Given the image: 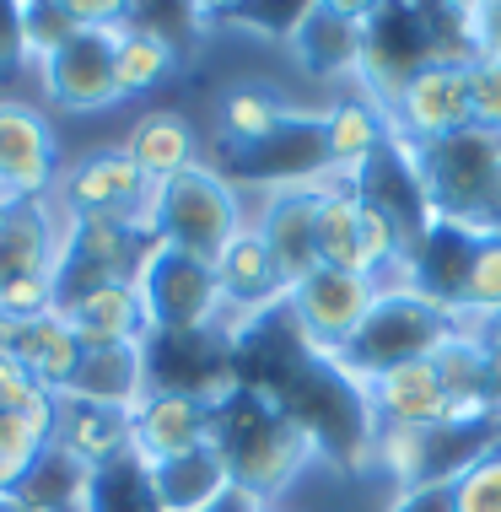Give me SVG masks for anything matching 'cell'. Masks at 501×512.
I'll return each mask as SVG.
<instances>
[{
  "label": "cell",
  "mask_w": 501,
  "mask_h": 512,
  "mask_svg": "<svg viewBox=\"0 0 501 512\" xmlns=\"http://www.w3.org/2000/svg\"><path fill=\"white\" fill-rule=\"evenodd\" d=\"M151 195L146 173L130 162L124 146H97L87 157L65 162L60 184H54V205L71 221H124V227L151 232Z\"/></svg>",
  "instance_id": "cell-8"
},
{
  "label": "cell",
  "mask_w": 501,
  "mask_h": 512,
  "mask_svg": "<svg viewBox=\"0 0 501 512\" xmlns=\"http://www.w3.org/2000/svg\"><path fill=\"white\" fill-rule=\"evenodd\" d=\"M458 329H464V318L437 308L431 297L410 292V286H383L378 302L361 318V329L345 340V351L334 356V367L367 389L372 378H383V372H394V367L431 362Z\"/></svg>",
  "instance_id": "cell-3"
},
{
  "label": "cell",
  "mask_w": 501,
  "mask_h": 512,
  "mask_svg": "<svg viewBox=\"0 0 501 512\" xmlns=\"http://www.w3.org/2000/svg\"><path fill=\"white\" fill-rule=\"evenodd\" d=\"M65 324L76 329L81 351H103V345H141L151 340L146 329V308H141V292H135V281H108L87 292L81 302L60 313Z\"/></svg>",
  "instance_id": "cell-22"
},
{
  "label": "cell",
  "mask_w": 501,
  "mask_h": 512,
  "mask_svg": "<svg viewBox=\"0 0 501 512\" xmlns=\"http://www.w3.org/2000/svg\"><path fill=\"white\" fill-rule=\"evenodd\" d=\"M76 512H162V507H157V496H151L146 464L130 453V459H119L108 469H92Z\"/></svg>",
  "instance_id": "cell-29"
},
{
  "label": "cell",
  "mask_w": 501,
  "mask_h": 512,
  "mask_svg": "<svg viewBox=\"0 0 501 512\" xmlns=\"http://www.w3.org/2000/svg\"><path fill=\"white\" fill-rule=\"evenodd\" d=\"M453 507L458 512H501V448L485 453V459L453 486Z\"/></svg>",
  "instance_id": "cell-34"
},
{
  "label": "cell",
  "mask_w": 501,
  "mask_h": 512,
  "mask_svg": "<svg viewBox=\"0 0 501 512\" xmlns=\"http://www.w3.org/2000/svg\"><path fill=\"white\" fill-rule=\"evenodd\" d=\"M324 141H329V157H334V178L361 168L367 157H378V151L394 141V124H388V108L372 103L367 92L361 98H345L324 108Z\"/></svg>",
  "instance_id": "cell-26"
},
{
  "label": "cell",
  "mask_w": 501,
  "mask_h": 512,
  "mask_svg": "<svg viewBox=\"0 0 501 512\" xmlns=\"http://www.w3.org/2000/svg\"><path fill=\"white\" fill-rule=\"evenodd\" d=\"M469 11V49L475 60H501V0H480Z\"/></svg>",
  "instance_id": "cell-35"
},
{
  "label": "cell",
  "mask_w": 501,
  "mask_h": 512,
  "mask_svg": "<svg viewBox=\"0 0 501 512\" xmlns=\"http://www.w3.org/2000/svg\"><path fill=\"white\" fill-rule=\"evenodd\" d=\"M367 405H372V415H378V426H442V421H458L437 362H410V367H394V372H383V378H372L367 383Z\"/></svg>",
  "instance_id": "cell-20"
},
{
  "label": "cell",
  "mask_w": 501,
  "mask_h": 512,
  "mask_svg": "<svg viewBox=\"0 0 501 512\" xmlns=\"http://www.w3.org/2000/svg\"><path fill=\"white\" fill-rule=\"evenodd\" d=\"M475 329H480V335L491 340V345H501V318H485V324H475Z\"/></svg>",
  "instance_id": "cell-40"
},
{
  "label": "cell",
  "mask_w": 501,
  "mask_h": 512,
  "mask_svg": "<svg viewBox=\"0 0 501 512\" xmlns=\"http://www.w3.org/2000/svg\"><path fill=\"white\" fill-rule=\"evenodd\" d=\"M491 415H496V426H501V399H496V410H491Z\"/></svg>",
  "instance_id": "cell-42"
},
{
  "label": "cell",
  "mask_w": 501,
  "mask_h": 512,
  "mask_svg": "<svg viewBox=\"0 0 501 512\" xmlns=\"http://www.w3.org/2000/svg\"><path fill=\"white\" fill-rule=\"evenodd\" d=\"M340 178L356 189L361 205H372V211L383 216V227L394 232L399 265H405L415 248H421V238L431 232V221H437L431 195H426V184H421V168H415V146L388 141L378 157H367L361 168L340 173Z\"/></svg>",
  "instance_id": "cell-10"
},
{
  "label": "cell",
  "mask_w": 501,
  "mask_h": 512,
  "mask_svg": "<svg viewBox=\"0 0 501 512\" xmlns=\"http://www.w3.org/2000/svg\"><path fill=\"white\" fill-rule=\"evenodd\" d=\"M178 71V44L162 27L124 22L119 27V49H114V76H119V103L124 98H146L151 87H162Z\"/></svg>",
  "instance_id": "cell-27"
},
{
  "label": "cell",
  "mask_w": 501,
  "mask_h": 512,
  "mask_svg": "<svg viewBox=\"0 0 501 512\" xmlns=\"http://www.w3.org/2000/svg\"><path fill=\"white\" fill-rule=\"evenodd\" d=\"M60 313L54 308V275H11L0 281V318H17V324H33V318Z\"/></svg>",
  "instance_id": "cell-32"
},
{
  "label": "cell",
  "mask_w": 501,
  "mask_h": 512,
  "mask_svg": "<svg viewBox=\"0 0 501 512\" xmlns=\"http://www.w3.org/2000/svg\"><path fill=\"white\" fill-rule=\"evenodd\" d=\"M501 448L496 415L475 421H442V426H378L372 459L405 486H458L485 453Z\"/></svg>",
  "instance_id": "cell-6"
},
{
  "label": "cell",
  "mask_w": 501,
  "mask_h": 512,
  "mask_svg": "<svg viewBox=\"0 0 501 512\" xmlns=\"http://www.w3.org/2000/svg\"><path fill=\"white\" fill-rule=\"evenodd\" d=\"M211 442V405L189 394L151 389L141 405L130 410V453L141 464H162L178 453H194Z\"/></svg>",
  "instance_id": "cell-18"
},
{
  "label": "cell",
  "mask_w": 501,
  "mask_h": 512,
  "mask_svg": "<svg viewBox=\"0 0 501 512\" xmlns=\"http://www.w3.org/2000/svg\"><path fill=\"white\" fill-rule=\"evenodd\" d=\"M211 442L221 448V459L232 469V486L254 502L281 496L291 480L302 475L318 448L297 421L281 410V399L259 383H238L227 399L211 405Z\"/></svg>",
  "instance_id": "cell-1"
},
{
  "label": "cell",
  "mask_w": 501,
  "mask_h": 512,
  "mask_svg": "<svg viewBox=\"0 0 501 512\" xmlns=\"http://www.w3.org/2000/svg\"><path fill=\"white\" fill-rule=\"evenodd\" d=\"M388 124H394V141H405V146H431V141H448V135L469 130V60L426 65L388 103Z\"/></svg>",
  "instance_id": "cell-15"
},
{
  "label": "cell",
  "mask_w": 501,
  "mask_h": 512,
  "mask_svg": "<svg viewBox=\"0 0 501 512\" xmlns=\"http://www.w3.org/2000/svg\"><path fill=\"white\" fill-rule=\"evenodd\" d=\"M469 124L501 141V60H469Z\"/></svg>",
  "instance_id": "cell-33"
},
{
  "label": "cell",
  "mask_w": 501,
  "mask_h": 512,
  "mask_svg": "<svg viewBox=\"0 0 501 512\" xmlns=\"http://www.w3.org/2000/svg\"><path fill=\"white\" fill-rule=\"evenodd\" d=\"M11 211H17V200H6V195H0V232H6V221H11Z\"/></svg>",
  "instance_id": "cell-41"
},
{
  "label": "cell",
  "mask_w": 501,
  "mask_h": 512,
  "mask_svg": "<svg viewBox=\"0 0 501 512\" xmlns=\"http://www.w3.org/2000/svg\"><path fill=\"white\" fill-rule=\"evenodd\" d=\"M388 512H458V507H453V486H405Z\"/></svg>",
  "instance_id": "cell-37"
},
{
  "label": "cell",
  "mask_w": 501,
  "mask_h": 512,
  "mask_svg": "<svg viewBox=\"0 0 501 512\" xmlns=\"http://www.w3.org/2000/svg\"><path fill=\"white\" fill-rule=\"evenodd\" d=\"M11 356H17V367L38 383V389L65 394L76 378V367H81V340L60 313H49V318H33V324H17Z\"/></svg>",
  "instance_id": "cell-24"
},
{
  "label": "cell",
  "mask_w": 501,
  "mask_h": 512,
  "mask_svg": "<svg viewBox=\"0 0 501 512\" xmlns=\"http://www.w3.org/2000/svg\"><path fill=\"white\" fill-rule=\"evenodd\" d=\"M49 448L65 453L81 469H108V464L130 459V410L87 405V399L60 394V421H54Z\"/></svg>",
  "instance_id": "cell-19"
},
{
  "label": "cell",
  "mask_w": 501,
  "mask_h": 512,
  "mask_svg": "<svg viewBox=\"0 0 501 512\" xmlns=\"http://www.w3.org/2000/svg\"><path fill=\"white\" fill-rule=\"evenodd\" d=\"M383 286L367 281V275H351V270H329L318 265L313 275H302L297 286L286 292V318L291 329L302 335V345L318 356H340L345 340L361 329V318H367V308L378 302Z\"/></svg>",
  "instance_id": "cell-11"
},
{
  "label": "cell",
  "mask_w": 501,
  "mask_h": 512,
  "mask_svg": "<svg viewBox=\"0 0 501 512\" xmlns=\"http://www.w3.org/2000/svg\"><path fill=\"white\" fill-rule=\"evenodd\" d=\"M415 168L431 195V211L442 221L501 238V141L485 130H458L448 141L415 146Z\"/></svg>",
  "instance_id": "cell-4"
},
{
  "label": "cell",
  "mask_w": 501,
  "mask_h": 512,
  "mask_svg": "<svg viewBox=\"0 0 501 512\" xmlns=\"http://www.w3.org/2000/svg\"><path fill=\"white\" fill-rule=\"evenodd\" d=\"M361 33H367V6H340V0H324V6H302L297 27H291V54L297 65L318 81L334 76H356L361 71Z\"/></svg>",
  "instance_id": "cell-17"
},
{
  "label": "cell",
  "mask_w": 501,
  "mask_h": 512,
  "mask_svg": "<svg viewBox=\"0 0 501 512\" xmlns=\"http://www.w3.org/2000/svg\"><path fill=\"white\" fill-rule=\"evenodd\" d=\"M485 318H501V238H480L464 292V324H485Z\"/></svg>",
  "instance_id": "cell-31"
},
{
  "label": "cell",
  "mask_w": 501,
  "mask_h": 512,
  "mask_svg": "<svg viewBox=\"0 0 501 512\" xmlns=\"http://www.w3.org/2000/svg\"><path fill=\"white\" fill-rule=\"evenodd\" d=\"M124 151H130V162L146 173L151 189H162L167 178H178L184 168L200 162L194 157V130L178 108H151V114H141L130 130V141H124Z\"/></svg>",
  "instance_id": "cell-25"
},
{
  "label": "cell",
  "mask_w": 501,
  "mask_h": 512,
  "mask_svg": "<svg viewBox=\"0 0 501 512\" xmlns=\"http://www.w3.org/2000/svg\"><path fill=\"white\" fill-rule=\"evenodd\" d=\"M146 394H151L146 340L141 345H103V351H81V367H76L71 389H65V399L114 405V410H135Z\"/></svg>",
  "instance_id": "cell-23"
},
{
  "label": "cell",
  "mask_w": 501,
  "mask_h": 512,
  "mask_svg": "<svg viewBox=\"0 0 501 512\" xmlns=\"http://www.w3.org/2000/svg\"><path fill=\"white\" fill-rule=\"evenodd\" d=\"M291 108L275 98L270 87H232L227 98H221V135H227V146L232 151H248V146H259V141H270L275 130L286 124Z\"/></svg>",
  "instance_id": "cell-28"
},
{
  "label": "cell",
  "mask_w": 501,
  "mask_h": 512,
  "mask_svg": "<svg viewBox=\"0 0 501 512\" xmlns=\"http://www.w3.org/2000/svg\"><path fill=\"white\" fill-rule=\"evenodd\" d=\"M22 11V44H27V65H44L49 54H60L76 33H87L76 17L71 0H17Z\"/></svg>",
  "instance_id": "cell-30"
},
{
  "label": "cell",
  "mask_w": 501,
  "mask_h": 512,
  "mask_svg": "<svg viewBox=\"0 0 501 512\" xmlns=\"http://www.w3.org/2000/svg\"><path fill=\"white\" fill-rule=\"evenodd\" d=\"M232 184H259L264 195L270 189H297V184H324L334 178V157L324 141V114H308V108H291L286 124L270 135V141L248 146L232 157Z\"/></svg>",
  "instance_id": "cell-12"
},
{
  "label": "cell",
  "mask_w": 501,
  "mask_h": 512,
  "mask_svg": "<svg viewBox=\"0 0 501 512\" xmlns=\"http://www.w3.org/2000/svg\"><path fill=\"white\" fill-rule=\"evenodd\" d=\"M60 141L44 108L22 98H0V195L6 200H49L60 184Z\"/></svg>",
  "instance_id": "cell-14"
},
{
  "label": "cell",
  "mask_w": 501,
  "mask_h": 512,
  "mask_svg": "<svg viewBox=\"0 0 501 512\" xmlns=\"http://www.w3.org/2000/svg\"><path fill=\"white\" fill-rule=\"evenodd\" d=\"M313 232H318V265L367 275V281H378V286H388L399 275L394 232L383 227V216L372 211V205L356 200V189L345 184V178H324Z\"/></svg>",
  "instance_id": "cell-9"
},
{
  "label": "cell",
  "mask_w": 501,
  "mask_h": 512,
  "mask_svg": "<svg viewBox=\"0 0 501 512\" xmlns=\"http://www.w3.org/2000/svg\"><path fill=\"white\" fill-rule=\"evenodd\" d=\"M135 292L146 308V329L151 335H194V329H221L227 302H221V281L211 259H194L173 243H157L141 254L135 265Z\"/></svg>",
  "instance_id": "cell-7"
},
{
  "label": "cell",
  "mask_w": 501,
  "mask_h": 512,
  "mask_svg": "<svg viewBox=\"0 0 501 512\" xmlns=\"http://www.w3.org/2000/svg\"><path fill=\"white\" fill-rule=\"evenodd\" d=\"M119 27H87L76 33L60 54H49L38 65L44 76V98L65 114H103L119 103V76H114V49H119Z\"/></svg>",
  "instance_id": "cell-13"
},
{
  "label": "cell",
  "mask_w": 501,
  "mask_h": 512,
  "mask_svg": "<svg viewBox=\"0 0 501 512\" xmlns=\"http://www.w3.org/2000/svg\"><path fill=\"white\" fill-rule=\"evenodd\" d=\"M0 512H33V507H27L17 491H0Z\"/></svg>",
  "instance_id": "cell-39"
},
{
  "label": "cell",
  "mask_w": 501,
  "mask_h": 512,
  "mask_svg": "<svg viewBox=\"0 0 501 512\" xmlns=\"http://www.w3.org/2000/svg\"><path fill=\"white\" fill-rule=\"evenodd\" d=\"M475 60L464 6H367L361 33V92L372 103H394L426 65Z\"/></svg>",
  "instance_id": "cell-2"
},
{
  "label": "cell",
  "mask_w": 501,
  "mask_h": 512,
  "mask_svg": "<svg viewBox=\"0 0 501 512\" xmlns=\"http://www.w3.org/2000/svg\"><path fill=\"white\" fill-rule=\"evenodd\" d=\"M146 480H151V496H157L162 512H216L238 491L216 442H205L194 453H178V459L146 464Z\"/></svg>",
  "instance_id": "cell-21"
},
{
  "label": "cell",
  "mask_w": 501,
  "mask_h": 512,
  "mask_svg": "<svg viewBox=\"0 0 501 512\" xmlns=\"http://www.w3.org/2000/svg\"><path fill=\"white\" fill-rule=\"evenodd\" d=\"M17 65H27V44H22V11H17V0H0V76H11Z\"/></svg>",
  "instance_id": "cell-36"
},
{
  "label": "cell",
  "mask_w": 501,
  "mask_h": 512,
  "mask_svg": "<svg viewBox=\"0 0 501 512\" xmlns=\"http://www.w3.org/2000/svg\"><path fill=\"white\" fill-rule=\"evenodd\" d=\"M318 195L324 184H297V189H270L259 195V216H248V227L264 238L275 270H281L286 292L302 281V275L318 270Z\"/></svg>",
  "instance_id": "cell-16"
},
{
  "label": "cell",
  "mask_w": 501,
  "mask_h": 512,
  "mask_svg": "<svg viewBox=\"0 0 501 512\" xmlns=\"http://www.w3.org/2000/svg\"><path fill=\"white\" fill-rule=\"evenodd\" d=\"M33 389H38V383L17 367V356H0V410H17Z\"/></svg>",
  "instance_id": "cell-38"
},
{
  "label": "cell",
  "mask_w": 501,
  "mask_h": 512,
  "mask_svg": "<svg viewBox=\"0 0 501 512\" xmlns=\"http://www.w3.org/2000/svg\"><path fill=\"white\" fill-rule=\"evenodd\" d=\"M243 227H248L243 189L211 162H194L151 195V238L184 248L194 259H211V265L227 254V243Z\"/></svg>",
  "instance_id": "cell-5"
}]
</instances>
